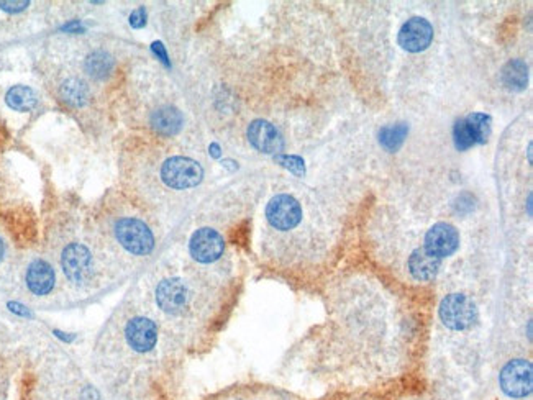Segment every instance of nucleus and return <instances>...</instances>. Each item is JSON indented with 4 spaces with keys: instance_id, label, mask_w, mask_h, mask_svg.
<instances>
[{
    "instance_id": "f257e3e1",
    "label": "nucleus",
    "mask_w": 533,
    "mask_h": 400,
    "mask_svg": "<svg viewBox=\"0 0 533 400\" xmlns=\"http://www.w3.org/2000/svg\"><path fill=\"white\" fill-rule=\"evenodd\" d=\"M197 297L191 281L182 276H164L153 290L158 310L168 319H184L191 315Z\"/></svg>"
},
{
    "instance_id": "f03ea898",
    "label": "nucleus",
    "mask_w": 533,
    "mask_h": 400,
    "mask_svg": "<svg viewBox=\"0 0 533 400\" xmlns=\"http://www.w3.org/2000/svg\"><path fill=\"white\" fill-rule=\"evenodd\" d=\"M114 243L130 258L145 259L156 248V237L145 220L131 217H119L110 228Z\"/></svg>"
},
{
    "instance_id": "7ed1b4c3",
    "label": "nucleus",
    "mask_w": 533,
    "mask_h": 400,
    "mask_svg": "<svg viewBox=\"0 0 533 400\" xmlns=\"http://www.w3.org/2000/svg\"><path fill=\"white\" fill-rule=\"evenodd\" d=\"M61 269L71 284L76 287H90L99 279V261L92 249L82 241H71L61 251Z\"/></svg>"
},
{
    "instance_id": "20e7f679",
    "label": "nucleus",
    "mask_w": 533,
    "mask_h": 400,
    "mask_svg": "<svg viewBox=\"0 0 533 400\" xmlns=\"http://www.w3.org/2000/svg\"><path fill=\"white\" fill-rule=\"evenodd\" d=\"M160 325L155 319L145 314L130 315L123 323L122 338L127 350L136 355L150 356L160 345Z\"/></svg>"
},
{
    "instance_id": "39448f33",
    "label": "nucleus",
    "mask_w": 533,
    "mask_h": 400,
    "mask_svg": "<svg viewBox=\"0 0 533 400\" xmlns=\"http://www.w3.org/2000/svg\"><path fill=\"white\" fill-rule=\"evenodd\" d=\"M264 217L268 227L279 235L295 232L304 220V208L299 200L289 194H278L266 205Z\"/></svg>"
},
{
    "instance_id": "423d86ee",
    "label": "nucleus",
    "mask_w": 533,
    "mask_h": 400,
    "mask_svg": "<svg viewBox=\"0 0 533 400\" xmlns=\"http://www.w3.org/2000/svg\"><path fill=\"white\" fill-rule=\"evenodd\" d=\"M187 251L194 263L201 266H212L225 256L227 243H225L222 233H218L215 228L202 227L191 235Z\"/></svg>"
},
{
    "instance_id": "0eeeda50",
    "label": "nucleus",
    "mask_w": 533,
    "mask_h": 400,
    "mask_svg": "<svg viewBox=\"0 0 533 400\" xmlns=\"http://www.w3.org/2000/svg\"><path fill=\"white\" fill-rule=\"evenodd\" d=\"M438 315L443 325L450 330L463 331L474 325L478 309L473 299L466 294H448L440 302Z\"/></svg>"
},
{
    "instance_id": "6e6552de",
    "label": "nucleus",
    "mask_w": 533,
    "mask_h": 400,
    "mask_svg": "<svg viewBox=\"0 0 533 400\" xmlns=\"http://www.w3.org/2000/svg\"><path fill=\"white\" fill-rule=\"evenodd\" d=\"M533 369L529 360H512L499 374L500 391L509 399H525L532 394Z\"/></svg>"
},
{
    "instance_id": "1a4fd4ad",
    "label": "nucleus",
    "mask_w": 533,
    "mask_h": 400,
    "mask_svg": "<svg viewBox=\"0 0 533 400\" xmlns=\"http://www.w3.org/2000/svg\"><path fill=\"white\" fill-rule=\"evenodd\" d=\"M161 177L166 186L172 189H191L201 184L204 169L197 161L184 156H172L164 161Z\"/></svg>"
},
{
    "instance_id": "9d476101",
    "label": "nucleus",
    "mask_w": 533,
    "mask_h": 400,
    "mask_svg": "<svg viewBox=\"0 0 533 400\" xmlns=\"http://www.w3.org/2000/svg\"><path fill=\"white\" fill-rule=\"evenodd\" d=\"M459 232L448 222L433 223L423 235V249L442 263L459 249Z\"/></svg>"
},
{
    "instance_id": "9b49d317",
    "label": "nucleus",
    "mask_w": 533,
    "mask_h": 400,
    "mask_svg": "<svg viewBox=\"0 0 533 400\" xmlns=\"http://www.w3.org/2000/svg\"><path fill=\"white\" fill-rule=\"evenodd\" d=\"M491 135V117L484 114H471L461 119L453 127L455 146L459 151L469 150L471 146L483 145Z\"/></svg>"
},
{
    "instance_id": "f8f14e48",
    "label": "nucleus",
    "mask_w": 533,
    "mask_h": 400,
    "mask_svg": "<svg viewBox=\"0 0 533 400\" xmlns=\"http://www.w3.org/2000/svg\"><path fill=\"white\" fill-rule=\"evenodd\" d=\"M433 41V27L428 20L414 17L402 25L399 32V45L409 53L425 51Z\"/></svg>"
},
{
    "instance_id": "ddd939ff",
    "label": "nucleus",
    "mask_w": 533,
    "mask_h": 400,
    "mask_svg": "<svg viewBox=\"0 0 533 400\" xmlns=\"http://www.w3.org/2000/svg\"><path fill=\"white\" fill-rule=\"evenodd\" d=\"M248 140L253 148L266 153V155H274L284 148V140L281 136L278 128L273 123L266 120H254L248 127Z\"/></svg>"
},
{
    "instance_id": "4468645a",
    "label": "nucleus",
    "mask_w": 533,
    "mask_h": 400,
    "mask_svg": "<svg viewBox=\"0 0 533 400\" xmlns=\"http://www.w3.org/2000/svg\"><path fill=\"white\" fill-rule=\"evenodd\" d=\"M28 290L33 295L43 297L53 292L56 286V273L48 261L45 259H35L30 263L25 276Z\"/></svg>"
},
{
    "instance_id": "2eb2a0df",
    "label": "nucleus",
    "mask_w": 533,
    "mask_h": 400,
    "mask_svg": "<svg viewBox=\"0 0 533 400\" xmlns=\"http://www.w3.org/2000/svg\"><path fill=\"white\" fill-rule=\"evenodd\" d=\"M150 125L155 131L164 136H172L179 133L182 127L181 112L174 107H161L151 114Z\"/></svg>"
},
{
    "instance_id": "dca6fc26",
    "label": "nucleus",
    "mask_w": 533,
    "mask_h": 400,
    "mask_svg": "<svg viewBox=\"0 0 533 400\" xmlns=\"http://www.w3.org/2000/svg\"><path fill=\"white\" fill-rule=\"evenodd\" d=\"M5 100L10 109L17 112H30L37 107V94L33 89H30L27 86H13L12 89H8Z\"/></svg>"
},
{
    "instance_id": "f3484780",
    "label": "nucleus",
    "mask_w": 533,
    "mask_h": 400,
    "mask_svg": "<svg viewBox=\"0 0 533 400\" xmlns=\"http://www.w3.org/2000/svg\"><path fill=\"white\" fill-rule=\"evenodd\" d=\"M84 68L94 79H104L114 71V58L105 51H94L86 58Z\"/></svg>"
},
{
    "instance_id": "a211bd4d",
    "label": "nucleus",
    "mask_w": 533,
    "mask_h": 400,
    "mask_svg": "<svg viewBox=\"0 0 533 400\" xmlns=\"http://www.w3.org/2000/svg\"><path fill=\"white\" fill-rule=\"evenodd\" d=\"M502 82L507 89L522 90L527 86V66L519 59L507 63L502 69Z\"/></svg>"
},
{
    "instance_id": "6ab92c4d",
    "label": "nucleus",
    "mask_w": 533,
    "mask_h": 400,
    "mask_svg": "<svg viewBox=\"0 0 533 400\" xmlns=\"http://www.w3.org/2000/svg\"><path fill=\"white\" fill-rule=\"evenodd\" d=\"M409 128L406 123H396V125H386L379 131V143L387 151H397L406 140Z\"/></svg>"
},
{
    "instance_id": "aec40b11",
    "label": "nucleus",
    "mask_w": 533,
    "mask_h": 400,
    "mask_svg": "<svg viewBox=\"0 0 533 400\" xmlns=\"http://www.w3.org/2000/svg\"><path fill=\"white\" fill-rule=\"evenodd\" d=\"M61 97H63L66 104L73 107H81L86 104L87 99H89V90H87V86L82 81L68 79L61 86Z\"/></svg>"
},
{
    "instance_id": "412c9836",
    "label": "nucleus",
    "mask_w": 533,
    "mask_h": 400,
    "mask_svg": "<svg viewBox=\"0 0 533 400\" xmlns=\"http://www.w3.org/2000/svg\"><path fill=\"white\" fill-rule=\"evenodd\" d=\"M30 2H0V8L5 10V12H22L23 8H27Z\"/></svg>"
},
{
    "instance_id": "4be33fe9",
    "label": "nucleus",
    "mask_w": 533,
    "mask_h": 400,
    "mask_svg": "<svg viewBox=\"0 0 533 400\" xmlns=\"http://www.w3.org/2000/svg\"><path fill=\"white\" fill-rule=\"evenodd\" d=\"M4 256H5V245H4L2 238H0V263L4 261Z\"/></svg>"
}]
</instances>
